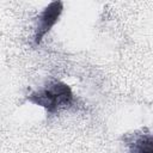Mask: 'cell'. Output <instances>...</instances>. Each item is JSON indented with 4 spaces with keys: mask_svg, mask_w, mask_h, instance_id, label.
I'll return each mask as SVG.
<instances>
[{
    "mask_svg": "<svg viewBox=\"0 0 153 153\" xmlns=\"http://www.w3.org/2000/svg\"><path fill=\"white\" fill-rule=\"evenodd\" d=\"M27 100L45 109L49 116L68 110L75 104L72 88L63 81L56 79L47 81L44 86L31 92L27 96Z\"/></svg>",
    "mask_w": 153,
    "mask_h": 153,
    "instance_id": "6da1fadb",
    "label": "cell"
},
{
    "mask_svg": "<svg viewBox=\"0 0 153 153\" xmlns=\"http://www.w3.org/2000/svg\"><path fill=\"white\" fill-rule=\"evenodd\" d=\"M62 2L61 1H54L49 4L37 17L36 26H35V33H33V44L38 45L47 32L55 25V23L59 20L60 14L62 13Z\"/></svg>",
    "mask_w": 153,
    "mask_h": 153,
    "instance_id": "7a4b0ae2",
    "label": "cell"
},
{
    "mask_svg": "<svg viewBox=\"0 0 153 153\" xmlns=\"http://www.w3.org/2000/svg\"><path fill=\"white\" fill-rule=\"evenodd\" d=\"M123 141L128 153H153V139L147 128L126 135Z\"/></svg>",
    "mask_w": 153,
    "mask_h": 153,
    "instance_id": "3957f363",
    "label": "cell"
}]
</instances>
